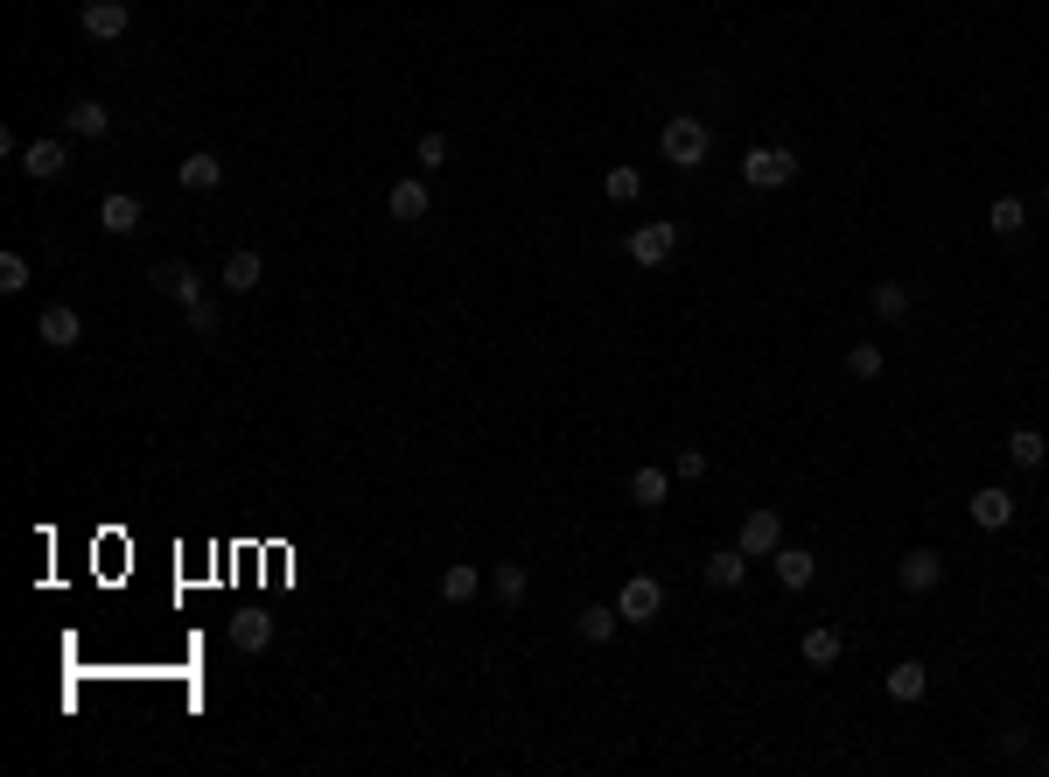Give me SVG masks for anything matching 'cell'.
Listing matches in <instances>:
<instances>
[{
  "mask_svg": "<svg viewBox=\"0 0 1049 777\" xmlns=\"http://www.w3.org/2000/svg\"><path fill=\"white\" fill-rule=\"evenodd\" d=\"M777 581L784 589H812V575H818V554H805V546H777Z\"/></svg>",
  "mask_w": 1049,
  "mask_h": 777,
  "instance_id": "4fadbf2b",
  "label": "cell"
},
{
  "mask_svg": "<svg viewBox=\"0 0 1049 777\" xmlns=\"http://www.w3.org/2000/svg\"><path fill=\"white\" fill-rule=\"evenodd\" d=\"M476 589H483V567H469V560H455L442 575V602H476Z\"/></svg>",
  "mask_w": 1049,
  "mask_h": 777,
  "instance_id": "7402d4cb",
  "label": "cell"
},
{
  "mask_svg": "<svg viewBox=\"0 0 1049 777\" xmlns=\"http://www.w3.org/2000/svg\"><path fill=\"white\" fill-rule=\"evenodd\" d=\"M791 176H797L791 147H749V155H741V182L749 189H784Z\"/></svg>",
  "mask_w": 1049,
  "mask_h": 777,
  "instance_id": "7a4b0ae2",
  "label": "cell"
},
{
  "mask_svg": "<svg viewBox=\"0 0 1049 777\" xmlns=\"http://www.w3.org/2000/svg\"><path fill=\"white\" fill-rule=\"evenodd\" d=\"M1022 197H994V211H986V224H994V238H1015L1022 232Z\"/></svg>",
  "mask_w": 1049,
  "mask_h": 777,
  "instance_id": "f1b7e54d",
  "label": "cell"
},
{
  "mask_svg": "<svg viewBox=\"0 0 1049 777\" xmlns=\"http://www.w3.org/2000/svg\"><path fill=\"white\" fill-rule=\"evenodd\" d=\"M147 280H155V295L182 301V309H189V301H203V274H197V267H182V259H161V267L147 274Z\"/></svg>",
  "mask_w": 1049,
  "mask_h": 777,
  "instance_id": "52a82bcc",
  "label": "cell"
},
{
  "mask_svg": "<svg viewBox=\"0 0 1049 777\" xmlns=\"http://www.w3.org/2000/svg\"><path fill=\"white\" fill-rule=\"evenodd\" d=\"M64 168H70V147H64V141H49V134H43V141H29V147H22V176L56 182Z\"/></svg>",
  "mask_w": 1049,
  "mask_h": 777,
  "instance_id": "ba28073f",
  "label": "cell"
},
{
  "mask_svg": "<svg viewBox=\"0 0 1049 777\" xmlns=\"http://www.w3.org/2000/svg\"><path fill=\"white\" fill-rule=\"evenodd\" d=\"M672 469H679L685 484H700V477H707V456H700V448H679V456H672Z\"/></svg>",
  "mask_w": 1049,
  "mask_h": 777,
  "instance_id": "d6a6232c",
  "label": "cell"
},
{
  "mask_svg": "<svg viewBox=\"0 0 1049 777\" xmlns=\"http://www.w3.org/2000/svg\"><path fill=\"white\" fill-rule=\"evenodd\" d=\"M741 575H749V554H741V546H728V554L707 560V581H714V589H735Z\"/></svg>",
  "mask_w": 1049,
  "mask_h": 777,
  "instance_id": "484cf974",
  "label": "cell"
},
{
  "mask_svg": "<svg viewBox=\"0 0 1049 777\" xmlns=\"http://www.w3.org/2000/svg\"><path fill=\"white\" fill-rule=\"evenodd\" d=\"M616 623H623V610L595 602V610H581V637H588V644H609V637H616Z\"/></svg>",
  "mask_w": 1049,
  "mask_h": 777,
  "instance_id": "4316f807",
  "label": "cell"
},
{
  "mask_svg": "<svg viewBox=\"0 0 1049 777\" xmlns=\"http://www.w3.org/2000/svg\"><path fill=\"white\" fill-rule=\"evenodd\" d=\"M386 211H392V224H420L434 211V197H427V182H392V197H386Z\"/></svg>",
  "mask_w": 1049,
  "mask_h": 777,
  "instance_id": "8fae6325",
  "label": "cell"
},
{
  "mask_svg": "<svg viewBox=\"0 0 1049 777\" xmlns=\"http://www.w3.org/2000/svg\"><path fill=\"white\" fill-rule=\"evenodd\" d=\"M1015 519V498H1007L1001 484H986V490H972V525H986V533H1001V525Z\"/></svg>",
  "mask_w": 1049,
  "mask_h": 777,
  "instance_id": "7c38bea8",
  "label": "cell"
},
{
  "mask_svg": "<svg viewBox=\"0 0 1049 777\" xmlns=\"http://www.w3.org/2000/svg\"><path fill=\"white\" fill-rule=\"evenodd\" d=\"M64 126H70V134H78V141H105V126H112V112H105L99 99H78V106H70V112H64Z\"/></svg>",
  "mask_w": 1049,
  "mask_h": 777,
  "instance_id": "9a60e30c",
  "label": "cell"
},
{
  "mask_svg": "<svg viewBox=\"0 0 1049 777\" xmlns=\"http://www.w3.org/2000/svg\"><path fill=\"white\" fill-rule=\"evenodd\" d=\"M182 322H189V336H217V309H210V301H189Z\"/></svg>",
  "mask_w": 1049,
  "mask_h": 777,
  "instance_id": "1f68e13d",
  "label": "cell"
},
{
  "mask_svg": "<svg viewBox=\"0 0 1049 777\" xmlns=\"http://www.w3.org/2000/svg\"><path fill=\"white\" fill-rule=\"evenodd\" d=\"M78 22H85L91 43H120V35H126V0H85Z\"/></svg>",
  "mask_w": 1049,
  "mask_h": 777,
  "instance_id": "8992f818",
  "label": "cell"
},
{
  "mask_svg": "<svg viewBox=\"0 0 1049 777\" xmlns=\"http://www.w3.org/2000/svg\"><path fill=\"white\" fill-rule=\"evenodd\" d=\"M868 309L882 315V322H903V315H909V288H903V280H874V288H868Z\"/></svg>",
  "mask_w": 1049,
  "mask_h": 777,
  "instance_id": "d6986e66",
  "label": "cell"
},
{
  "mask_svg": "<svg viewBox=\"0 0 1049 777\" xmlns=\"http://www.w3.org/2000/svg\"><path fill=\"white\" fill-rule=\"evenodd\" d=\"M29 288V259L22 253H0V295H22Z\"/></svg>",
  "mask_w": 1049,
  "mask_h": 777,
  "instance_id": "4dcf8cb0",
  "label": "cell"
},
{
  "mask_svg": "<svg viewBox=\"0 0 1049 777\" xmlns=\"http://www.w3.org/2000/svg\"><path fill=\"white\" fill-rule=\"evenodd\" d=\"M259 280H266V259L259 253H232V259H224V288H232V295H253Z\"/></svg>",
  "mask_w": 1049,
  "mask_h": 777,
  "instance_id": "ac0fdd59",
  "label": "cell"
},
{
  "mask_svg": "<svg viewBox=\"0 0 1049 777\" xmlns=\"http://www.w3.org/2000/svg\"><path fill=\"white\" fill-rule=\"evenodd\" d=\"M99 224H105L112 238H126L133 224H141V197H126V189H112V197L99 203Z\"/></svg>",
  "mask_w": 1049,
  "mask_h": 777,
  "instance_id": "5bb4252c",
  "label": "cell"
},
{
  "mask_svg": "<svg viewBox=\"0 0 1049 777\" xmlns=\"http://www.w3.org/2000/svg\"><path fill=\"white\" fill-rule=\"evenodd\" d=\"M616 610H623V623H658L665 617V581L658 575H629L623 596H616Z\"/></svg>",
  "mask_w": 1049,
  "mask_h": 777,
  "instance_id": "3957f363",
  "label": "cell"
},
{
  "mask_svg": "<svg viewBox=\"0 0 1049 777\" xmlns=\"http://www.w3.org/2000/svg\"><path fill=\"white\" fill-rule=\"evenodd\" d=\"M924 687H930V666H917V658L889 666V700H924Z\"/></svg>",
  "mask_w": 1049,
  "mask_h": 777,
  "instance_id": "ffe728a7",
  "label": "cell"
},
{
  "mask_svg": "<svg viewBox=\"0 0 1049 777\" xmlns=\"http://www.w3.org/2000/svg\"><path fill=\"white\" fill-rule=\"evenodd\" d=\"M895 575H903V589H917V596H924V589H938V581H945V560L930 554V546H917V554H903V560H895Z\"/></svg>",
  "mask_w": 1049,
  "mask_h": 777,
  "instance_id": "9c48e42d",
  "label": "cell"
},
{
  "mask_svg": "<svg viewBox=\"0 0 1049 777\" xmlns=\"http://www.w3.org/2000/svg\"><path fill=\"white\" fill-rule=\"evenodd\" d=\"M741 554L749 560H762V554H777V546H784V519H777V504H762V511H749V519H741Z\"/></svg>",
  "mask_w": 1049,
  "mask_h": 777,
  "instance_id": "277c9868",
  "label": "cell"
},
{
  "mask_svg": "<svg viewBox=\"0 0 1049 777\" xmlns=\"http://www.w3.org/2000/svg\"><path fill=\"white\" fill-rule=\"evenodd\" d=\"M35 336H43L49 351H70L85 336V315L78 309H43V322H35Z\"/></svg>",
  "mask_w": 1049,
  "mask_h": 777,
  "instance_id": "30bf717a",
  "label": "cell"
},
{
  "mask_svg": "<svg viewBox=\"0 0 1049 777\" xmlns=\"http://www.w3.org/2000/svg\"><path fill=\"white\" fill-rule=\"evenodd\" d=\"M490 589H498L504 610H518V602H525V567L518 560H498V567H490Z\"/></svg>",
  "mask_w": 1049,
  "mask_h": 777,
  "instance_id": "603a6c76",
  "label": "cell"
},
{
  "mask_svg": "<svg viewBox=\"0 0 1049 777\" xmlns=\"http://www.w3.org/2000/svg\"><path fill=\"white\" fill-rule=\"evenodd\" d=\"M413 155H420V168H442V162H448V141H442V134H420Z\"/></svg>",
  "mask_w": 1049,
  "mask_h": 777,
  "instance_id": "836d02e7",
  "label": "cell"
},
{
  "mask_svg": "<svg viewBox=\"0 0 1049 777\" xmlns=\"http://www.w3.org/2000/svg\"><path fill=\"white\" fill-rule=\"evenodd\" d=\"M658 147H665V162H672V168H700V162H707V147H714V134H707V120H693V112H672L665 134H658Z\"/></svg>",
  "mask_w": 1049,
  "mask_h": 777,
  "instance_id": "6da1fadb",
  "label": "cell"
},
{
  "mask_svg": "<svg viewBox=\"0 0 1049 777\" xmlns=\"http://www.w3.org/2000/svg\"><path fill=\"white\" fill-rule=\"evenodd\" d=\"M847 371L853 378H882V344H853L847 351Z\"/></svg>",
  "mask_w": 1049,
  "mask_h": 777,
  "instance_id": "f546056e",
  "label": "cell"
},
{
  "mask_svg": "<svg viewBox=\"0 0 1049 777\" xmlns=\"http://www.w3.org/2000/svg\"><path fill=\"white\" fill-rule=\"evenodd\" d=\"M839 652H847V637H839L833 623H818V631H805V666H839Z\"/></svg>",
  "mask_w": 1049,
  "mask_h": 777,
  "instance_id": "44dd1931",
  "label": "cell"
},
{
  "mask_svg": "<svg viewBox=\"0 0 1049 777\" xmlns=\"http://www.w3.org/2000/svg\"><path fill=\"white\" fill-rule=\"evenodd\" d=\"M232 644H238V652H266V644H274V617H266V610L232 617Z\"/></svg>",
  "mask_w": 1049,
  "mask_h": 777,
  "instance_id": "2e32d148",
  "label": "cell"
},
{
  "mask_svg": "<svg viewBox=\"0 0 1049 777\" xmlns=\"http://www.w3.org/2000/svg\"><path fill=\"white\" fill-rule=\"evenodd\" d=\"M637 189H644L637 168H602V197L609 203H637Z\"/></svg>",
  "mask_w": 1049,
  "mask_h": 777,
  "instance_id": "83f0119b",
  "label": "cell"
},
{
  "mask_svg": "<svg viewBox=\"0 0 1049 777\" xmlns=\"http://www.w3.org/2000/svg\"><path fill=\"white\" fill-rule=\"evenodd\" d=\"M1042 456H1049V442H1042V434H1036V428H1015V434H1007V463H1022V469H1036Z\"/></svg>",
  "mask_w": 1049,
  "mask_h": 777,
  "instance_id": "cb8c5ba5",
  "label": "cell"
},
{
  "mask_svg": "<svg viewBox=\"0 0 1049 777\" xmlns=\"http://www.w3.org/2000/svg\"><path fill=\"white\" fill-rule=\"evenodd\" d=\"M672 253H679V224H637L629 232V259L637 267H665Z\"/></svg>",
  "mask_w": 1049,
  "mask_h": 777,
  "instance_id": "5b68a950",
  "label": "cell"
},
{
  "mask_svg": "<svg viewBox=\"0 0 1049 777\" xmlns=\"http://www.w3.org/2000/svg\"><path fill=\"white\" fill-rule=\"evenodd\" d=\"M176 182H182V189H217V182H224V162H217V155H182V162H176Z\"/></svg>",
  "mask_w": 1049,
  "mask_h": 777,
  "instance_id": "e0dca14e",
  "label": "cell"
},
{
  "mask_svg": "<svg viewBox=\"0 0 1049 777\" xmlns=\"http://www.w3.org/2000/svg\"><path fill=\"white\" fill-rule=\"evenodd\" d=\"M629 498H637V504H651V511H658L665 498H672V477H665V469H637V477H629Z\"/></svg>",
  "mask_w": 1049,
  "mask_h": 777,
  "instance_id": "d4e9b609",
  "label": "cell"
}]
</instances>
